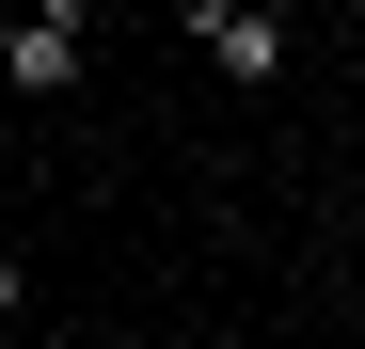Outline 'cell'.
<instances>
[{
  "label": "cell",
  "mask_w": 365,
  "mask_h": 349,
  "mask_svg": "<svg viewBox=\"0 0 365 349\" xmlns=\"http://www.w3.org/2000/svg\"><path fill=\"white\" fill-rule=\"evenodd\" d=\"M16 318H32V270H16V254H0V333H16Z\"/></svg>",
  "instance_id": "3957f363"
},
{
  "label": "cell",
  "mask_w": 365,
  "mask_h": 349,
  "mask_svg": "<svg viewBox=\"0 0 365 349\" xmlns=\"http://www.w3.org/2000/svg\"><path fill=\"white\" fill-rule=\"evenodd\" d=\"M175 16H191V48H207L238 95H270V80H286V16H270V0H175Z\"/></svg>",
  "instance_id": "7a4b0ae2"
},
{
  "label": "cell",
  "mask_w": 365,
  "mask_h": 349,
  "mask_svg": "<svg viewBox=\"0 0 365 349\" xmlns=\"http://www.w3.org/2000/svg\"><path fill=\"white\" fill-rule=\"evenodd\" d=\"M80 64H96V0H32V16L0 32V80L16 95H80Z\"/></svg>",
  "instance_id": "6da1fadb"
}]
</instances>
